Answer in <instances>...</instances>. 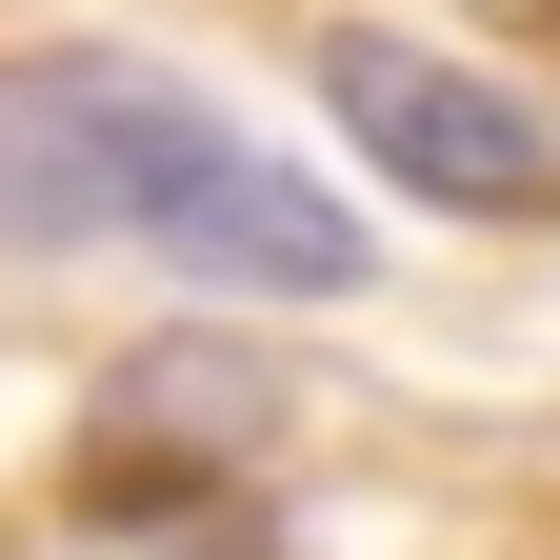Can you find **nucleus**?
<instances>
[{
	"mask_svg": "<svg viewBox=\"0 0 560 560\" xmlns=\"http://www.w3.org/2000/svg\"><path fill=\"white\" fill-rule=\"evenodd\" d=\"M320 101H340V140H361L400 200H441V221H540L560 200V120L521 81H480V60L400 40V21H340L320 40Z\"/></svg>",
	"mask_w": 560,
	"mask_h": 560,
	"instance_id": "2",
	"label": "nucleus"
},
{
	"mask_svg": "<svg viewBox=\"0 0 560 560\" xmlns=\"http://www.w3.org/2000/svg\"><path fill=\"white\" fill-rule=\"evenodd\" d=\"M180 260L221 301H340L361 280V221L260 161V120H221L200 81L120 40H0V260Z\"/></svg>",
	"mask_w": 560,
	"mask_h": 560,
	"instance_id": "1",
	"label": "nucleus"
}]
</instances>
